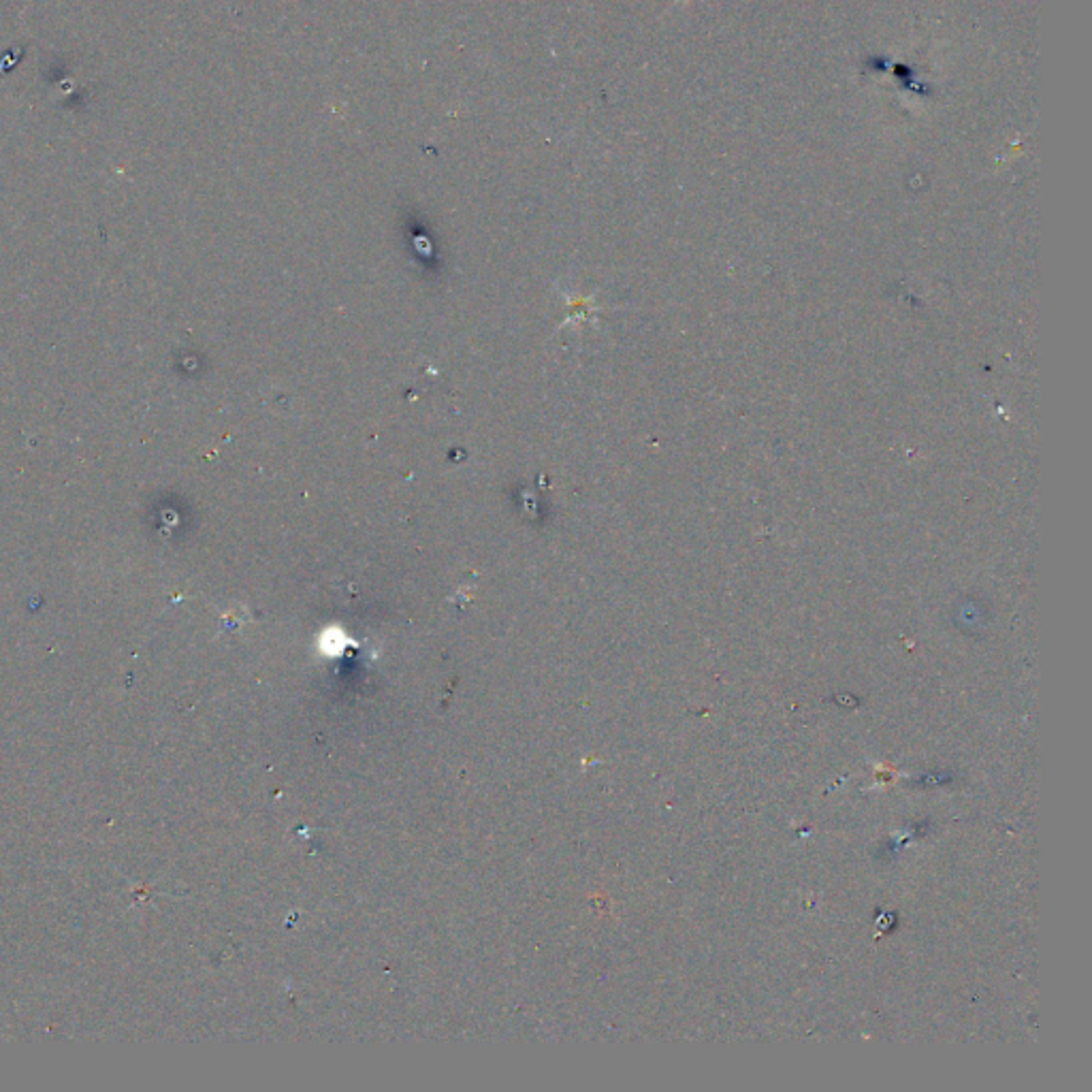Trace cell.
<instances>
[{
  "label": "cell",
  "mask_w": 1092,
  "mask_h": 1092,
  "mask_svg": "<svg viewBox=\"0 0 1092 1092\" xmlns=\"http://www.w3.org/2000/svg\"><path fill=\"white\" fill-rule=\"evenodd\" d=\"M952 779L954 774L947 773V770H930V773L915 779L913 785L915 788H937V785H947Z\"/></svg>",
  "instance_id": "obj_1"
}]
</instances>
